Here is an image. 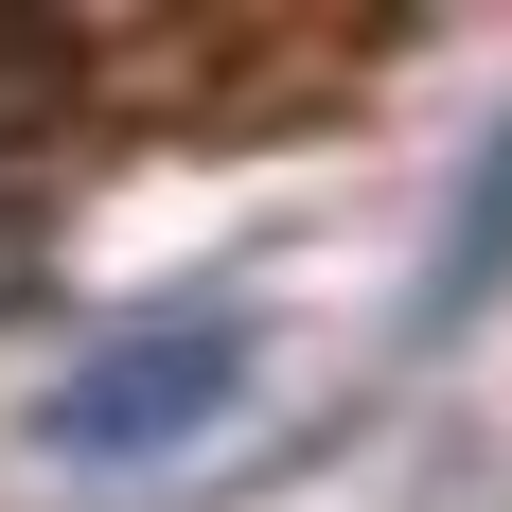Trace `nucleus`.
Listing matches in <instances>:
<instances>
[{"label": "nucleus", "instance_id": "nucleus-1", "mask_svg": "<svg viewBox=\"0 0 512 512\" xmlns=\"http://www.w3.org/2000/svg\"><path fill=\"white\" fill-rule=\"evenodd\" d=\"M230 389H248V318H230V301H177V318L89 336V354L18 407V442H36L53 477H124V460H177Z\"/></svg>", "mask_w": 512, "mask_h": 512}]
</instances>
